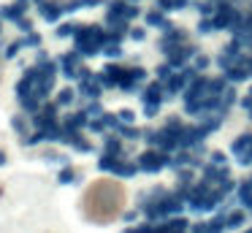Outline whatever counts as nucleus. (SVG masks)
Segmentation results:
<instances>
[{"label": "nucleus", "mask_w": 252, "mask_h": 233, "mask_svg": "<svg viewBox=\"0 0 252 233\" xmlns=\"http://www.w3.org/2000/svg\"><path fill=\"white\" fill-rule=\"evenodd\" d=\"M165 163L163 155H158V149H149L141 155V160H138V168H144V171H158L160 166Z\"/></svg>", "instance_id": "4"}, {"label": "nucleus", "mask_w": 252, "mask_h": 233, "mask_svg": "<svg viewBox=\"0 0 252 233\" xmlns=\"http://www.w3.org/2000/svg\"><path fill=\"white\" fill-rule=\"evenodd\" d=\"M68 144H71L76 152H90V149H93V146H90V141L84 138L82 133H79V135H73V138H68Z\"/></svg>", "instance_id": "7"}, {"label": "nucleus", "mask_w": 252, "mask_h": 233, "mask_svg": "<svg viewBox=\"0 0 252 233\" xmlns=\"http://www.w3.org/2000/svg\"><path fill=\"white\" fill-rule=\"evenodd\" d=\"M57 65H60L63 76H68V79H79V76H82V70H84L82 54H79L76 49H73V52H68V54H63V57L57 60Z\"/></svg>", "instance_id": "2"}, {"label": "nucleus", "mask_w": 252, "mask_h": 233, "mask_svg": "<svg viewBox=\"0 0 252 233\" xmlns=\"http://www.w3.org/2000/svg\"><path fill=\"white\" fill-rule=\"evenodd\" d=\"M11 128H14V133H17V135H22V141L28 138V122H25V117H14L11 119Z\"/></svg>", "instance_id": "9"}, {"label": "nucleus", "mask_w": 252, "mask_h": 233, "mask_svg": "<svg viewBox=\"0 0 252 233\" xmlns=\"http://www.w3.org/2000/svg\"><path fill=\"white\" fill-rule=\"evenodd\" d=\"M0 52H3V41H0Z\"/></svg>", "instance_id": "18"}, {"label": "nucleus", "mask_w": 252, "mask_h": 233, "mask_svg": "<svg viewBox=\"0 0 252 233\" xmlns=\"http://www.w3.org/2000/svg\"><path fill=\"white\" fill-rule=\"evenodd\" d=\"M127 3H136V0H127Z\"/></svg>", "instance_id": "19"}, {"label": "nucleus", "mask_w": 252, "mask_h": 233, "mask_svg": "<svg viewBox=\"0 0 252 233\" xmlns=\"http://www.w3.org/2000/svg\"><path fill=\"white\" fill-rule=\"evenodd\" d=\"M73 98H76V92H73L71 87H65V90H60V92H57L55 103H57V106H71V103H73Z\"/></svg>", "instance_id": "5"}, {"label": "nucleus", "mask_w": 252, "mask_h": 233, "mask_svg": "<svg viewBox=\"0 0 252 233\" xmlns=\"http://www.w3.org/2000/svg\"><path fill=\"white\" fill-rule=\"evenodd\" d=\"M147 25L149 27H168V22H165L163 11H149V14H147Z\"/></svg>", "instance_id": "6"}, {"label": "nucleus", "mask_w": 252, "mask_h": 233, "mask_svg": "<svg viewBox=\"0 0 252 233\" xmlns=\"http://www.w3.org/2000/svg\"><path fill=\"white\" fill-rule=\"evenodd\" d=\"M57 182L60 184H68V182H76V168H71V166H65L60 173H57Z\"/></svg>", "instance_id": "10"}, {"label": "nucleus", "mask_w": 252, "mask_h": 233, "mask_svg": "<svg viewBox=\"0 0 252 233\" xmlns=\"http://www.w3.org/2000/svg\"><path fill=\"white\" fill-rule=\"evenodd\" d=\"M22 49H25L22 38H17V41H11V43H8V46H6V52H3V57H6V60H14V57H17L19 52H22Z\"/></svg>", "instance_id": "8"}, {"label": "nucleus", "mask_w": 252, "mask_h": 233, "mask_svg": "<svg viewBox=\"0 0 252 233\" xmlns=\"http://www.w3.org/2000/svg\"><path fill=\"white\" fill-rule=\"evenodd\" d=\"M14 25H17L19 30L25 33V35H28V33H33V22H30L28 16H22V19H17V22H14Z\"/></svg>", "instance_id": "13"}, {"label": "nucleus", "mask_w": 252, "mask_h": 233, "mask_svg": "<svg viewBox=\"0 0 252 233\" xmlns=\"http://www.w3.org/2000/svg\"><path fill=\"white\" fill-rule=\"evenodd\" d=\"M130 38H133V41H141V38H144V30H141V27H138V30L133 27V30H130Z\"/></svg>", "instance_id": "15"}, {"label": "nucleus", "mask_w": 252, "mask_h": 233, "mask_svg": "<svg viewBox=\"0 0 252 233\" xmlns=\"http://www.w3.org/2000/svg\"><path fill=\"white\" fill-rule=\"evenodd\" d=\"M100 0H82V5H98Z\"/></svg>", "instance_id": "17"}, {"label": "nucleus", "mask_w": 252, "mask_h": 233, "mask_svg": "<svg viewBox=\"0 0 252 233\" xmlns=\"http://www.w3.org/2000/svg\"><path fill=\"white\" fill-rule=\"evenodd\" d=\"M6 160H8V155L3 149H0V166H6Z\"/></svg>", "instance_id": "16"}, {"label": "nucleus", "mask_w": 252, "mask_h": 233, "mask_svg": "<svg viewBox=\"0 0 252 233\" xmlns=\"http://www.w3.org/2000/svg\"><path fill=\"white\" fill-rule=\"evenodd\" d=\"M76 33H79V27L73 22H65V25L57 27V38H68V35H76Z\"/></svg>", "instance_id": "11"}, {"label": "nucleus", "mask_w": 252, "mask_h": 233, "mask_svg": "<svg viewBox=\"0 0 252 233\" xmlns=\"http://www.w3.org/2000/svg\"><path fill=\"white\" fill-rule=\"evenodd\" d=\"M63 11H65V5L60 0H44V3H38V14L46 22H57L63 16Z\"/></svg>", "instance_id": "3"}, {"label": "nucleus", "mask_w": 252, "mask_h": 233, "mask_svg": "<svg viewBox=\"0 0 252 233\" xmlns=\"http://www.w3.org/2000/svg\"><path fill=\"white\" fill-rule=\"evenodd\" d=\"M73 43H76V52L82 57H93V54L103 52V46L109 43V33H103V27L98 25H84L73 35Z\"/></svg>", "instance_id": "1"}, {"label": "nucleus", "mask_w": 252, "mask_h": 233, "mask_svg": "<svg viewBox=\"0 0 252 233\" xmlns=\"http://www.w3.org/2000/svg\"><path fill=\"white\" fill-rule=\"evenodd\" d=\"M206 65H209V57H203V54H201V57H195V68H198V70L206 68Z\"/></svg>", "instance_id": "14"}, {"label": "nucleus", "mask_w": 252, "mask_h": 233, "mask_svg": "<svg viewBox=\"0 0 252 233\" xmlns=\"http://www.w3.org/2000/svg\"><path fill=\"white\" fill-rule=\"evenodd\" d=\"M41 41H44V38H41V33H28V35L22 38L25 46H33V49H38V46H41Z\"/></svg>", "instance_id": "12"}]
</instances>
